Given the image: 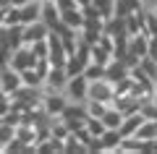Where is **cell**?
Segmentation results:
<instances>
[{
    "instance_id": "22",
    "label": "cell",
    "mask_w": 157,
    "mask_h": 154,
    "mask_svg": "<svg viewBox=\"0 0 157 154\" xmlns=\"http://www.w3.org/2000/svg\"><path fill=\"white\" fill-rule=\"evenodd\" d=\"M76 6H78V8H89L92 0H76Z\"/></svg>"
},
{
    "instance_id": "17",
    "label": "cell",
    "mask_w": 157,
    "mask_h": 154,
    "mask_svg": "<svg viewBox=\"0 0 157 154\" xmlns=\"http://www.w3.org/2000/svg\"><path fill=\"white\" fill-rule=\"evenodd\" d=\"M84 107H86V115H89V118H100L102 112L107 110V102H100V99H84Z\"/></svg>"
},
{
    "instance_id": "16",
    "label": "cell",
    "mask_w": 157,
    "mask_h": 154,
    "mask_svg": "<svg viewBox=\"0 0 157 154\" xmlns=\"http://www.w3.org/2000/svg\"><path fill=\"white\" fill-rule=\"evenodd\" d=\"M141 24H144V34L155 37L157 34V8H144L141 11Z\"/></svg>"
},
{
    "instance_id": "6",
    "label": "cell",
    "mask_w": 157,
    "mask_h": 154,
    "mask_svg": "<svg viewBox=\"0 0 157 154\" xmlns=\"http://www.w3.org/2000/svg\"><path fill=\"white\" fill-rule=\"evenodd\" d=\"M47 32H50V26H47L45 21H32V24H21V44H34L39 42V39H45Z\"/></svg>"
},
{
    "instance_id": "3",
    "label": "cell",
    "mask_w": 157,
    "mask_h": 154,
    "mask_svg": "<svg viewBox=\"0 0 157 154\" xmlns=\"http://www.w3.org/2000/svg\"><path fill=\"white\" fill-rule=\"evenodd\" d=\"M66 60H68L66 47H63L58 32L50 29V32H47V63H50V66H66Z\"/></svg>"
},
{
    "instance_id": "11",
    "label": "cell",
    "mask_w": 157,
    "mask_h": 154,
    "mask_svg": "<svg viewBox=\"0 0 157 154\" xmlns=\"http://www.w3.org/2000/svg\"><path fill=\"white\" fill-rule=\"evenodd\" d=\"M100 138V146H102V152H118V146H121V131L118 128H105L102 131V136H97Z\"/></svg>"
},
{
    "instance_id": "1",
    "label": "cell",
    "mask_w": 157,
    "mask_h": 154,
    "mask_svg": "<svg viewBox=\"0 0 157 154\" xmlns=\"http://www.w3.org/2000/svg\"><path fill=\"white\" fill-rule=\"evenodd\" d=\"M86 89H89V78L84 73H73V76H68L66 86H63V94L68 97V102H84Z\"/></svg>"
},
{
    "instance_id": "5",
    "label": "cell",
    "mask_w": 157,
    "mask_h": 154,
    "mask_svg": "<svg viewBox=\"0 0 157 154\" xmlns=\"http://www.w3.org/2000/svg\"><path fill=\"white\" fill-rule=\"evenodd\" d=\"M68 105V97L63 92H42V99H39V107L47 112V115H60Z\"/></svg>"
},
{
    "instance_id": "4",
    "label": "cell",
    "mask_w": 157,
    "mask_h": 154,
    "mask_svg": "<svg viewBox=\"0 0 157 154\" xmlns=\"http://www.w3.org/2000/svg\"><path fill=\"white\" fill-rule=\"evenodd\" d=\"M66 81H68L66 66H50L45 73V81H42V92H63Z\"/></svg>"
},
{
    "instance_id": "21",
    "label": "cell",
    "mask_w": 157,
    "mask_h": 154,
    "mask_svg": "<svg viewBox=\"0 0 157 154\" xmlns=\"http://www.w3.org/2000/svg\"><path fill=\"white\" fill-rule=\"evenodd\" d=\"M147 58H155L157 60V34L149 37V42H147Z\"/></svg>"
},
{
    "instance_id": "9",
    "label": "cell",
    "mask_w": 157,
    "mask_h": 154,
    "mask_svg": "<svg viewBox=\"0 0 157 154\" xmlns=\"http://www.w3.org/2000/svg\"><path fill=\"white\" fill-rule=\"evenodd\" d=\"M42 11V0H26L24 6H18V24H32L39 18Z\"/></svg>"
},
{
    "instance_id": "23",
    "label": "cell",
    "mask_w": 157,
    "mask_h": 154,
    "mask_svg": "<svg viewBox=\"0 0 157 154\" xmlns=\"http://www.w3.org/2000/svg\"><path fill=\"white\" fill-rule=\"evenodd\" d=\"M3 21H6V6H0V26H3Z\"/></svg>"
},
{
    "instance_id": "13",
    "label": "cell",
    "mask_w": 157,
    "mask_h": 154,
    "mask_svg": "<svg viewBox=\"0 0 157 154\" xmlns=\"http://www.w3.org/2000/svg\"><path fill=\"white\" fill-rule=\"evenodd\" d=\"M60 24L71 29H81L84 26V8H68V11H60Z\"/></svg>"
},
{
    "instance_id": "12",
    "label": "cell",
    "mask_w": 157,
    "mask_h": 154,
    "mask_svg": "<svg viewBox=\"0 0 157 154\" xmlns=\"http://www.w3.org/2000/svg\"><path fill=\"white\" fill-rule=\"evenodd\" d=\"M39 21H45L50 29H55L60 24V11L55 8L52 0H42V11H39Z\"/></svg>"
},
{
    "instance_id": "18",
    "label": "cell",
    "mask_w": 157,
    "mask_h": 154,
    "mask_svg": "<svg viewBox=\"0 0 157 154\" xmlns=\"http://www.w3.org/2000/svg\"><path fill=\"white\" fill-rule=\"evenodd\" d=\"M18 73H21V84H26V86H39V89H42V76L34 71V66L26 68V71H18Z\"/></svg>"
},
{
    "instance_id": "19",
    "label": "cell",
    "mask_w": 157,
    "mask_h": 154,
    "mask_svg": "<svg viewBox=\"0 0 157 154\" xmlns=\"http://www.w3.org/2000/svg\"><path fill=\"white\" fill-rule=\"evenodd\" d=\"M13 136H16V126H11V123L3 120V123H0V152H3V146H6Z\"/></svg>"
},
{
    "instance_id": "8",
    "label": "cell",
    "mask_w": 157,
    "mask_h": 154,
    "mask_svg": "<svg viewBox=\"0 0 157 154\" xmlns=\"http://www.w3.org/2000/svg\"><path fill=\"white\" fill-rule=\"evenodd\" d=\"M21 86V73L16 71V68H11V66H6V68H0V89L11 97L16 89Z\"/></svg>"
},
{
    "instance_id": "2",
    "label": "cell",
    "mask_w": 157,
    "mask_h": 154,
    "mask_svg": "<svg viewBox=\"0 0 157 154\" xmlns=\"http://www.w3.org/2000/svg\"><path fill=\"white\" fill-rule=\"evenodd\" d=\"M113 97H115V86H113L110 78L100 76V78H92V81H89L86 99H100V102H107V105H110Z\"/></svg>"
},
{
    "instance_id": "20",
    "label": "cell",
    "mask_w": 157,
    "mask_h": 154,
    "mask_svg": "<svg viewBox=\"0 0 157 154\" xmlns=\"http://www.w3.org/2000/svg\"><path fill=\"white\" fill-rule=\"evenodd\" d=\"M92 6L102 13V18H110L113 16V8H115V0H92Z\"/></svg>"
},
{
    "instance_id": "10",
    "label": "cell",
    "mask_w": 157,
    "mask_h": 154,
    "mask_svg": "<svg viewBox=\"0 0 157 154\" xmlns=\"http://www.w3.org/2000/svg\"><path fill=\"white\" fill-rule=\"evenodd\" d=\"M144 120H147V118L141 115L139 110H136V112H128V115H123V120H121L118 131H121V136H123V138H126V136H134V133H136V128H139Z\"/></svg>"
},
{
    "instance_id": "15",
    "label": "cell",
    "mask_w": 157,
    "mask_h": 154,
    "mask_svg": "<svg viewBox=\"0 0 157 154\" xmlns=\"http://www.w3.org/2000/svg\"><path fill=\"white\" fill-rule=\"evenodd\" d=\"M100 120H102V126H105V128H118V126H121V120H123V112L118 110V107L107 105V110L100 115Z\"/></svg>"
},
{
    "instance_id": "14",
    "label": "cell",
    "mask_w": 157,
    "mask_h": 154,
    "mask_svg": "<svg viewBox=\"0 0 157 154\" xmlns=\"http://www.w3.org/2000/svg\"><path fill=\"white\" fill-rule=\"evenodd\" d=\"M144 11V3L141 0H115V8H113V16H128V13H139Z\"/></svg>"
},
{
    "instance_id": "7",
    "label": "cell",
    "mask_w": 157,
    "mask_h": 154,
    "mask_svg": "<svg viewBox=\"0 0 157 154\" xmlns=\"http://www.w3.org/2000/svg\"><path fill=\"white\" fill-rule=\"evenodd\" d=\"M34 63H37V58H34L32 47L29 44H21V47L13 50L11 55V68H16V71H26V68H32Z\"/></svg>"
}]
</instances>
